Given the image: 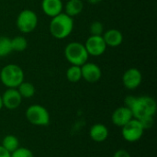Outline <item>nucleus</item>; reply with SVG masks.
Here are the masks:
<instances>
[{
    "label": "nucleus",
    "mask_w": 157,
    "mask_h": 157,
    "mask_svg": "<svg viewBox=\"0 0 157 157\" xmlns=\"http://www.w3.org/2000/svg\"><path fill=\"white\" fill-rule=\"evenodd\" d=\"M129 109L132 113L133 119L142 121L146 118L155 117L157 104L155 98L150 96L134 97V99Z\"/></svg>",
    "instance_id": "f257e3e1"
},
{
    "label": "nucleus",
    "mask_w": 157,
    "mask_h": 157,
    "mask_svg": "<svg viewBox=\"0 0 157 157\" xmlns=\"http://www.w3.org/2000/svg\"><path fill=\"white\" fill-rule=\"evenodd\" d=\"M74 17L62 12L59 15L52 17L49 29L54 39L63 40L69 37L74 29Z\"/></svg>",
    "instance_id": "f03ea898"
},
{
    "label": "nucleus",
    "mask_w": 157,
    "mask_h": 157,
    "mask_svg": "<svg viewBox=\"0 0 157 157\" xmlns=\"http://www.w3.org/2000/svg\"><path fill=\"white\" fill-rule=\"evenodd\" d=\"M24 78V71L17 64L9 63L0 69V81L7 88H17Z\"/></svg>",
    "instance_id": "7ed1b4c3"
},
{
    "label": "nucleus",
    "mask_w": 157,
    "mask_h": 157,
    "mask_svg": "<svg viewBox=\"0 0 157 157\" xmlns=\"http://www.w3.org/2000/svg\"><path fill=\"white\" fill-rule=\"evenodd\" d=\"M64 57L71 65L82 66L88 60V53L84 43L78 41L69 42L64 48Z\"/></svg>",
    "instance_id": "20e7f679"
},
{
    "label": "nucleus",
    "mask_w": 157,
    "mask_h": 157,
    "mask_svg": "<svg viewBox=\"0 0 157 157\" xmlns=\"http://www.w3.org/2000/svg\"><path fill=\"white\" fill-rule=\"evenodd\" d=\"M38 16L31 9H23L17 17L16 25L22 33L29 34L34 31L38 26Z\"/></svg>",
    "instance_id": "39448f33"
},
{
    "label": "nucleus",
    "mask_w": 157,
    "mask_h": 157,
    "mask_svg": "<svg viewBox=\"0 0 157 157\" xmlns=\"http://www.w3.org/2000/svg\"><path fill=\"white\" fill-rule=\"evenodd\" d=\"M28 121L35 126H47L50 123V113L46 108L41 105H30L26 110Z\"/></svg>",
    "instance_id": "423d86ee"
},
{
    "label": "nucleus",
    "mask_w": 157,
    "mask_h": 157,
    "mask_svg": "<svg viewBox=\"0 0 157 157\" xmlns=\"http://www.w3.org/2000/svg\"><path fill=\"white\" fill-rule=\"evenodd\" d=\"M144 129L140 121L136 119L131 120L127 124L121 127V135L123 139L129 143H135L142 139Z\"/></svg>",
    "instance_id": "0eeeda50"
},
{
    "label": "nucleus",
    "mask_w": 157,
    "mask_h": 157,
    "mask_svg": "<svg viewBox=\"0 0 157 157\" xmlns=\"http://www.w3.org/2000/svg\"><path fill=\"white\" fill-rule=\"evenodd\" d=\"M84 45L89 56H100L104 54L107 50V45L102 36L91 35L86 39Z\"/></svg>",
    "instance_id": "6e6552de"
},
{
    "label": "nucleus",
    "mask_w": 157,
    "mask_h": 157,
    "mask_svg": "<svg viewBox=\"0 0 157 157\" xmlns=\"http://www.w3.org/2000/svg\"><path fill=\"white\" fill-rule=\"evenodd\" d=\"M143 81L142 72L137 68H129L122 75L123 86L129 90H134L140 86Z\"/></svg>",
    "instance_id": "1a4fd4ad"
},
{
    "label": "nucleus",
    "mask_w": 157,
    "mask_h": 157,
    "mask_svg": "<svg viewBox=\"0 0 157 157\" xmlns=\"http://www.w3.org/2000/svg\"><path fill=\"white\" fill-rule=\"evenodd\" d=\"M80 67L82 78L87 83H97L100 80L102 76V71L97 63L86 62Z\"/></svg>",
    "instance_id": "9d476101"
},
{
    "label": "nucleus",
    "mask_w": 157,
    "mask_h": 157,
    "mask_svg": "<svg viewBox=\"0 0 157 157\" xmlns=\"http://www.w3.org/2000/svg\"><path fill=\"white\" fill-rule=\"evenodd\" d=\"M1 97L3 107L9 110L17 109L22 102V98L17 88H7L3 93V95H1Z\"/></svg>",
    "instance_id": "9b49d317"
},
{
    "label": "nucleus",
    "mask_w": 157,
    "mask_h": 157,
    "mask_svg": "<svg viewBox=\"0 0 157 157\" xmlns=\"http://www.w3.org/2000/svg\"><path fill=\"white\" fill-rule=\"evenodd\" d=\"M132 119H133L132 113L131 109L126 106L116 109L111 115L112 123L117 127H121V128L123 127L125 124H127Z\"/></svg>",
    "instance_id": "f8f14e48"
},
{
    "label": "nucleus",
    "mask_w": 157,
    "mask_h": 157,
    "mask_svg": "<svg viewBox=\"0 0 157 157\" xmlns=\"http://www.w3.org/2000/svg\"><path fill=\"white\" fill-rule=\"evenodd\" d=\"M41 9L46 16L53 17L63 12V3L62 0H42Z\"/></svg>",
    "instance_id": "ddd939ff"
},
{
    "label": "nucleus",
    "mask_w": 157,
    "mask_h": 157,
    "mask_svg": "<svg viewBox=\"0 0 157 157\" xmlns=\"http://www.w3.org/2000/svg\"><path fill=\"white\" fill-rule=\"evenodd\" d=\"M102 37L105 40L107 47L116 48L121 45L123 41V35L122 33L116 29H109L102 34Z\"/></svg>",
    "instance_id": "4468645a"
},
{
    "label": "nucleus",
    "mask_w": 157,
    "mask_h": 157,
    "mask_svg": "<svg viewBox=\"0 0 157 157\" xmlns=\"http://www.w3.org/2000/svg\"><path fill=\"white\" fill-rule=\"evenodd\" d=\"M109 129L107 126L101 123L94 124L89 130V136L90 138L96 143H103L109 137Z\"/></svg>",
    "instance_id": "2eb2a0df"
},
{
    "label": "nucleus",
    "mask_w": 157,
    "mask_h": 157,
    "mask_svg": "<svg viewBox=\"0 0 157 157\" xmlns=\"http://www.w3.org/2000/svg\"><path fill=\"white\" fill-rule=\"evenodd\" d=\"M63 8L66 15L71 17H75L82 13L84 9V3L82 0H68Z\"/></svg>",
    "instance_id": "dca6fc26"
},
{
    "label": "nucleus",
    "mask_w": 157,
    "mask_h": 157,
    "mask_svg": "<svg viewBox=\"0 0 157 157\" xmlns=\"http://www.w3.org/2000/svg\"><path fill=\"white\" fill-rule=\"evenodd\" d=\"M17 89L19 92L22 98H30L35 95V92H36L35 86L31 83L26 82V81H23L17 87Z\"/></svg>",
    "instance_id": "f3484780"
},
{
    "label": "nucleus",
    "mask_w": 157,
    "mask_h": 157,
    "mask_svg": "<svg viewBox=\"0 0 157 157\" xmlns=\"http://www.w3.org/2000/svg\"><path fill=\"white\" fill-rule=\"evenodd\" d=\"M7 152H9L10 154L12 152H14L16 149H17L19 147V141L18 139L12 134L6 135L5 136V138L2 141V144H1Z\"/></svg>",
    "instance_id": "a211bd4d"
},
{
    "label": "nucleus",
    "mask_w": 157,
    "mask_h": 157,
    "mask_svg": "<svg viewBox=\"0 0 157 157\" xmlns=\"http://www.w3.org/2000/svg\"><path fill=\"white\" fill-rule=\"evenodd\" d=\"M66 78L71 83H77L82 79L81 67L76 65H71L66 70Z\"/></svg>",
    "instance_id": "6ab92c4d"
},
{
    "label": "nucleus",
    "mask_w": 157,
    "mask_h": 157,
    "mask_svg": "<svg viewBox=\"0 0 157 157\" xmlns=\"http://www.w3.org/2000/svg\"><path fill=\"white\" fill-rule=\"evenodd\" d=\"M11 40V48L12 52H23L27 49L28 47V40H26L25 37L22 36H16Z\"/></svg>",
    "instance_id": "aec40b11"
},
{
    "label": "nucleus",
    "mask_w": 157,
    "mask_h": 157,
    "mask_svg": "<svg viewBox=\"0 0 157 157\" xmlns=\"http://www.w3.org/2000/svg\"><path fill=\"white\" fill-rule=\"evenodd\" d=\"M11 52V40L7 37L0 36V58L7 56Z\"/></svg>",
    "instance_id": "412c9836"
},
{
    "label": "nucleus",
    "mask_w": 157,
    "mask_h": 157,
    "mask_svg": "<svg viewBox=\"0 0 157 157\" xmlns=\"http://www.w3.org/2000/svg\"><path fill=\"white\" fill-rule=\"evenodd\" d=\"M89 31L91 35L102 36V34L104 33V26L100 21H94L89 27Z\"/></svg>",
    "instance_id": "4be33fe9"
},
{
    "label": "nucleus",
    "mask_w": 157,
    "mask_h": 157,
    "mask_svg": "<svg viewBox=\"0 0 157 157\" xmlns=\"http://www.w3.org/2000/svg\"><path fill=\"white\" fill-rule=\"evenodd\" d=\"M11 157H34L32 152L25 147H18L11 153Z\"/></svg>",
    "instance_id": "5701e85b"
},
{
    "label": "nucleus",
    "mask_w": 157,
    "mask_h": 157,
    "mask_svg": "<svg viewBox=\"0 0 157 157\" xmlns=\"http://www.w3.org/2000/svg\"><path fill=\"white\" fill-rule=\"evenodd\" d=\"M144 129V130H148V129H151L154 125V117H151V118H146V119H144L142 121H140Z\"/></svg>",
    "instance_id": "b1692460"
},
{
    "label": "nucleus",
    "mask_w": 157,
    "mask_h": 157,
    "mask_svg": "<svg viewBox=\"0 0 157 157\" xmlns=\"http://www.w3.org/2000/svg\"><path fill=\"white\" fill-rule=\"evenodd\" d=\"M113 157H131V155L124 149H120L116 151L113 155Z\"/></svg>",
    "instance_id": "393cba45"
},
{
    "label": "nucleus",
    "mask_w": 157,
    "mask_h": 157,
    "mask_svg": "<svg viewBox=\"0 0 157 157\" xmlns=\"http://www.w3.org/2000/svg\"><path fill=\"white\" fill-rule=\"evenodd\" d=\"M0 157H11V154L7 152L2 145H0Z\"/></svg>",
    "instance_id": "a878e982"
},
{
    "label": "nucleus",
    "mask_w": 157,
    "mask_h": 157,
    "mask_svg": "<svg viewBox=\"0 0 157 157\" xmlns=\"http://www.w3.org/2000/svg\"><path fill=\"white\" fill-rule=\"evenodd\" d=\"M103 0H87V2L89 4H92V5H96V4H98L100 2H102Z\"/></svg>",
    "instance_id": "bb28decb"
},
{
    "label": "nucleus",
    "mask_w": 157,
    "mask_h": 157,
    "mask_svg": "<svg viewBox=\"0 0 157 157\" xmlns=\"http://www.w3.org/2000/svg\"><path fill=\"white\" fill-rule=\"evenodd\" d=\"M3 109V101H2V97L0 95V110Z\"/></svg>",
    "instance_id": "cd10ccee"
}]
</instances>
